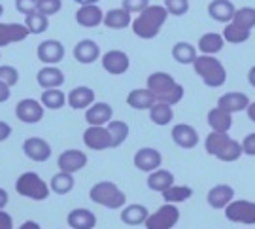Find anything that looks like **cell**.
Returning <instances> with one entry per match:
<instances>
[{
  "label": "cell",
  "mask_w": 255,
  "mask_h": 229,
  "mask_svg": "<svg viewBox=\"0 0 255 229\" xmlns=\"http://www.w3.org/2000/svg\"><path fill=\"white\" fill-rule=\"evenodd\" d=\"M248 83L255 89V64L248 70Z\"/></svg>",
  "instance_id": "obj_53"
},
{
  "label": "cell",
  "mask_w": 255,
  "mask_h": 229,
  "mask_svg": "<svg viewBox=\"0 0 255 229\" xmlns=\"http://www.w3.org/2000/svg\"><path fill=\"white\" fill-rule=\"evenodd\" d=\"M166 19H168V11L164 6H159V4L149 6L132 21V32L142 40H151L159 34Z\"/></svg>",
  "instance_id": "obj_3"
},
{
  "label": "cell",
  "mask_w": 255,
  "mask_h": 229,
  "mask_svg": "<svg viewBox=\"0 0 255 229\" xmlns=\"http://www.w3.org/2000/svg\"><path fill=\"white\" fill-rule=\"evenodd\" d=\"M242 152H244V156L255 157V133H250V135L244 137V140H242Z\"/></svg>",
  "instance_id": "obj_47"
},
{
  "label": "cell",
  "mask_w": 255,
  "mask_h": 229,
  "mask_svg": "<svg viewBox=\"0 0 255 229\" xmlns=\"http://www.w3.org/2000/svg\"><path fill=\"white\" fill-rule=\"evenodd\" d=\"M147 89L153 93L157 102H163L174 106L182 102L185 89L182 83H178L168 72H153L147 76Z\"/></svg>",
  "instance_id": "obj_1"
},
{
  "label": "cell",
  "mask_w": 255,
  "mask_h": 229,
  "mask_svg": "<svg viewBox=\"0 0 255 229\" xmlns=\"http://www.w3.org/2000/svg\"><path fill=\"white\" fill-rule=\"evenodd\" d=\"M83 144L95 152L108 150L112 148V135L106 127H87L83 133Z\"/></svg>",
  "instance_id": "obj_14"
},
{
  "label": "cell",
  "mask_w": 255,
  "mask_h": 229,
  "mask_svg": "<svg viewBox=\"0 0 255 229\" xmlns=\"http://www.w3.org/2000/svg\"><path fill=\"white\" fill-rule=\"evenodd\" d=\"M38 83L44 87V91L46 89H59L61 85L64 83V74L63 70H59L57 66H46V68H42L36 76Z\"/></svg>",
  "instance_id": "obj_31"
},
{
  "label": "cell",
  "mask_w": 255,
  "mask_h": 229,
  "mask_svg": "<svg viewBox=\"0 0 255 229\" xmlns=\"http://www.w3.org/2000/svg\"><path fill=\"white\" fill-rule=\"evenodd\" d=\"M121 8L127 9L128 13H138L140 15L144 9L149 8V0H123Z\"/></svg>",
  "instance_id": "obj_45"
},
{
  "label": "cell",
  "mask_w": 255,
  "mask_h": 229,
  "mask_svg": "<svg viewBox=\"0 0 255 229\" xmlns=\"http://www.w3.org/2000/svg\"><path fill=\"white\" fill-rule=\"evenodd\" d=\"M204 150L212 157H216L223 163H235L244 156L242 152V142H238L235 138L223 135V133H210L204 140Z\"/></svg>",
  "instance_id": "obj_2"
},
{
  "label": "cell",
  "mask_w": 255,
  "mask_h": 229,
  "mask_svg": "<svg viewBox=\"0 0 255 229\" xmlns=\"http://www.w3.org/2000/svg\"><path fill=\"white\" fill-rule=\"evenodd\" d=\"M250 36H252L250 30H244V28L237 27L235 23H229V25H225V28H223V40H225L227 44H244V42L250 40Z\"/></svg>",
  "instance_id": "obj_38"
},
{
  "label": "cell",
  "mask_w": 255,
  "mask_h": 229,
  "mask_svg": "<svg viewBox=\"0 0 255 229\" xmlns=\"http://www.w3.org/2000/svg\"><path fill=\"white\" fill-rule=\"evenodd\" d=\"M104 25L108 28H114V30H121V28H127L128 25H132V17L127 9L123 8L110 9L104 15Z\"/></svg>",
  "instance_id": "obj_33"
},
{
  "label": "cell",
  "mask_w": 255,
  "mask_h": 229,
  "mask_svg": "<svg viewBox=\"0 0 255 229\" xmlns=\"http://www.w3.org/2000/svg\"><path fill=\"white\" fill-rule=\"evenodd\" d=\"M68 104L74 110H89L95 104V91L85 85L74 87L72 91L68 93Z\"/></svg>",
  "instance_id": "obj_23"
},
{
  "label": "cell",
  "mask_w": 255,
  "mask_h": 229,
  "mask_svg": "<svg viewBox=\"0 0 255 229\" xmlns=\"http://www.w3.org/2000/svg\"><path fill=\"white\" fill-rule=\"evenodd\" d=\"M0 229H13V220L8 212L0 211Z\"/></svg>",
  "instance_id": "obj_48"
},
{
  "label": "cell",
  "mask_w": 255,
  "mask_h": 229,
  "mask_svg": "<svg viewBox=\"0 0 255 229\" xmlns=\"http://www.w3.org/2000/svg\"><path fill=\"white\" fill-rule=\"evenodd\" d=\"M30 34L27 25L21 23H0V47H6L13 42H23Z\"/></svg>",
  "instance_id": "obj_19"
},
{
  "label": "cell",
  "mask_w": 255,
  "mask_h": 229,
  "mask_svg": "<svg viewBox=\"0 0 255 229\" xmlns=\"http://www.w3.org/2000/svg\"><path fill=\"white\" fill-rule=\"evenodd\" d=\"M237 13V6L231 0H212L208 4V15L218 23H233Z\"/></svg>",
  "instance_id": "obj_20"
},
{
  "label": "cell",
  "mask_w": 255,
  "mask_h": 229,
  "mask_svg": "<svg viewBox=\"0 0 255 229\" xmlns=\"http://www.w3.org/2000/svg\"><path fill=\"white\" fill-rule=\"evenodd\" d=\"M191 197H193V188H189V186H176V184H174L170 190H166L163 193V201L166 205H178V203L187 201Z\"/></svg>",
  "instance_id": "obj_34"
},
{
  "label": "cell",
  "mask_w": 255,
  "mask_h": 229,
  "mask_svg": "<svg viewBox=\"0 0 255 229\" xmlns=\"http://www.w3.org/2000/svg\"><path fill=\"white\" fill-rule=\"evenodd\" d=\"M25 25H27V28L30 30V34H42V32H46V30H47L49 21H47V17L44 15V13L34 11V13L27 15V19H25Z\"/></svg>",
  "instance_id": "obj_41"
},
{
  "label": "cell",
  "mask_w": 255,
  "mask_h": 229,
  "mask_svg": "<svg viewBox=\"0 0 255 229\" xmlns=\"http://www.w3.org/2000/svg\"><path fill=\"white\" fill-rule=\"evenodd\" d=\"M170 137H172L174 144L178 148H183V150H193V148L199 146V131L195 127H191L189 123H178L174 125L172 131H170Z\"/></svg>",
  "instance_id": "obj_11"
},
{
  "label": "cell",
  "mask_w": 255,
  "mask_h": 229,
  "mask_svg": "<svg viewBox=\"0 0 255 229\" xmlns=\"http://www.w3.org/2000/svg\"><path fill=\"white\" fill-rule=\"evenodd\" d=\"M164 8L168 11V15L182 17L189 11V0H164Z\"/></svg>",
  "instance_id": "obj_42"
},
{
  "label": "cell",
  "mask_w": 255,
  "mask_h": 229,
  "mask_svg": "<svg viewBox=\"0 0 255 229\" xmlns=\"http://www.w3.org/2000/svg\"><path fill=\"white\" fill-rule=\"evenodd\" d=\"M9 99V87L0 82V102H6Z\"/></svg>",
  "instance_id": "obj_50"
},
{
  "label": "cell",
  "mask_w": 255,
  "mask_h": 229,
  "mask_svg": "<svg viewBox=\"0 0 255 229\" xmlns=\"http://www.w3.org/2000/svg\"><path fill=\"white\" fill-rule=\"evenodd\" d=\"M233 23L237 25V27L244 28V30H254L255 28V8H238L237 13H235V19H233Z\"/></svg>",
  "instance_id": "obj_40"
},
{
  "label": "cell",
  "mask_w": 255,
  "mask_h": 229,
  "mask_svg": "<svg viewBox=\"0 0 255 229\" xmlns=\"http://www.w3.org/2000/svg\"><path fill=\"white\" fill-rule=\"evenodd\" d=\"M180 222V209L176 205H166L159 207L155 212L149 214L146 222V229H172Z\"/></svg>",
  "instance_id": "obj_7"
},
{
  "label": "cell",
  "mask_w": 255,
  "mask_h": 229,
  "mask_svg": "<svg viewBox=\"0 0 255 229\" xmlns=\"http://www.w3.org/2000/svg\"><path fill=\"white\" fill-rule=\"evenodd\" d=\"M172 59L180 64H195L199 59V49L189 42H178L172 46Z\"/></svg>",
  "instance_id": "obj_32"
},
{
  "label": "cell",
  "mask_w": 255,
  "mask_h": 229,
  "mask_svg": "<svg viewBox=\"0 0 255 229\" xmlns=\"http://www.w3.org/2000/svg\"><path fill=\"white\" fill-rule=\"evenodd\" d=\"M11 135V127H9L6 121H0V142L6 140Z\"/></svg>",
  "instance_id": "obj_49"
},
{
  "label": "cell",
  "mask_w": 255,
  "mask_h": 229,
  "mask_svg": "<svg viewBox=\"0 0 255 229\" xmlns=\"http://www.w3.org/2000/svg\"><path fill=\"white\" fill-rule=\"evenodd\" d=\"M132 163H134V167H136L138 171L151 174L161 169L163 156L155 148H140L136 154H134V157H132Z\"/></svg>",
  "instance_id": "obj_9"
},
{
  "label": "cell",
  "mask_w": 255,
  "mask_h": 229,
  "mask_svg": "<svg viewBox=\"0 0 255 229\" xmlns=\"http://www.w3.org/2000/svg\"><path fill=\"white\" fill-rule=\"evenodd\" d=\"M64 102H68V95H64L61 89H46L42 93V106H46L49 110L63 108Z\"/></svg>",
  "instance_id": "obj_36"
},
{
  "label": "cell",
  "mask_w": 255,
  "mask_h": 229,
  "mask_svg": "<svg viewBox=\"0 0 255 229\" xmlns=\"http://www.w3.org/2000/svg\"><path fill=\"white\" fill-rule=\"evenodd\" d=\"M193 70L201 76V80L204 85L208 87H221L223 83L227 82V70L223 63L219 61L218 57L212 55H199V59L193 64Z\"/></svg>",
  "instance_id": "obj_5"
},
{
  "label": "cell",
  "mask_w": 255,
  "mask_h": 229,
  "mask_svg": "<svg viewBox=\"0 0 255 229\" xmlns=\"http://www.w3.org/2000/svg\"><path fill=\"white\" fill-rule=\"evenodd\" d=\"M23 152L28 159L36 161V163H44L51 156V146L47 144L44 138L40 137H30L23 142Z\"/></svg>",
  "instance_id": "obj_17"
},
{
  "label": "cell",
  "mask_w": 255,
  "mask_h": 229,
  "mask_svg": "<svg viewBox=\"0 0 255 229\" xmlns=\"http://www.w3.org/2000/svg\"><path fill=\"white\" fill-rule=\"evenodd\" d=\"M233 201H235V188L229 184H216L214 188H210L206 195V203L214 211H225Z\"/></svg>",
  "instance_id": "obj_10"
},
{
  "label": "cell",
  "mask_w": 255,
  "mask_h": 229,
  "mask_svg": "<svg viewBox=\"0 0 255 229\" xmlns=\"http://www.w3.org/2000/svg\"><path fill=\"white\" fill-rule=\"evenodd\" d=\"M51 192H55L57 195H66V193L72 192L74 188V176L66 173H57L51 178V184H49Z\"/></svg>",
  "instance_id": "obj_39"
},
{
  "label": "cell",
  "mask_w": 255,
  "mask_h": 229,
  "mask_svg": "<svg viewBox=\"0 0 255 229\" xmlns=\"http://www.w3.org/2000/svg\"><path fill=\"white\" fill-rule=\"evenodd\" d=\"M104 15L106 13H102V9L97 4H89V6H82V8L76 11V21L82 27L95 28L99 27L101 23H104Z\"/></svg>",
  "instance_id": "obj_24"
},
{
  "label": "cell",
  "mask_w": 255,
  "mask_h": 229,
  "mask_svg": "<svg viewBox=\"0 0 255 229\" xmlns=\"http://www.w3.org/2000/svg\"><path fill=\"white\" fill-rule=\"evenodd\" d=\"M15 9L23 15H30L38 11V0H15Z\"/></svg>",
  "instance_id": "obj_46"
},
{
  "label": "cell",
  "mask_w": 255,
  "mask_h": 229,
  "mask_svg": "<svg viewBox=\"0 0 255 229\" xmlns=\"http://www.w3.org/2000/svg\"><path fill=\"white\" fill-rule=\"evenodd\" d=\"M57 165L61 169V173L72 174L82 171L83 167L87 165V156L82 150H64L63 154L57 159Z\"/></svg>",
  "instance_id": "obj_16"
},
{
  "label": "cell",
  "mask_w": 255,
  "mask_h": 229,
  "mask_svg": "<svg viewBox=\"0 0 255 229\" xmlns=\"http://www.w3.org/2000/svg\"><path fill=\"white\" fill-rule=\"evenodd\" d=\"M174 186V174L166 169H159L155 173L147 174V188L151 192H157L163 195L166 190H170Z\"/></svg>",
  "instance_id": "obj_29"
},
{
  "label": "cell",
  "mask_w": 255,
  "mask_h": 229,
  "mask_svg": "<svg viewBox=\"0 0 255 229\" xmlns=\"http://www.w3.org/2000/svg\"><path fill=\"white\" fill-rule=\"evenodd\" d=\"M102 66L104 70L110 72L112 76H121L128 70L130 66V61H128V55L121 49H110L102 55Z\"/></svg>",
  "instance_id": "obj_12"
},
{
  "label": "cell",
  "mask_w": 255,
  "mask_h": 229,
  "mask_svg": "<svg viewBox=\"0 0 255 229\" xmlns=\"http://www.w3.org/2000/svg\"><path fill=\"white\" fill-rule=\"evenodd\" d=\"M49 186H47L36 173H23L15 182V192L21 197H27L32 201H44L49 195Z\"/></svg>",
  "instance_id": "obj_6"
},
{
  "label": "cell",
  "mask_w": 255,
  "mask_h": 229,
  "mask_svg": "<svg viewBox=\"0 0 255 229\" xmlns=\"http://www.w3.org/2000/svg\"><path fill=\"white\" fill-rule=\"evenodd\" d=\"M89 197L93 203L106 207L110 211H118V209H125L127 203V195L118 188V184L110 182V180H102L97 182L89 190Z\"/></svg>",
  "instance_id": "obj_4"
},
{
  "label": "cell",
  "mask_w": 255,
  "mask_h": 229,
  "mask_svg": "<svg viewBox=\"0 0 255 229\" xmlns=\"http://www.w3.org/2000/svg\"><path fill=\"white\" fill-rule=\"evenodd\" d=\"M101 57V47L95 40L85 38L74 46V59L82 64H91Z\"/></svg>",
  "instance_id": "obj_21"
},
{
  "label": "cell",
  "mask_w": 255,
  "mask_h": 229,
  "mask_svg": "<svg viewBox=\"0 0 255 229\" xmlns=\"http://www.w3.org/2000/svg\"><path fill=\"white\" fill-rule=\"evenodd\" d=\"M110 135H112V148H119L128 137V125L125 121H119V119H112L108 123Z\"/></svg>",
  "instance_id": "obj_37"
},
{
  "label": "cell",
  "mask_w": 255,
  "mask_h": 229,
  "mask_svg": "<svg viewBox=\"0 0 255 229\" xmlns=\"http://www.w3.org/2000/svg\"><path fill=\"white\" fill-rule=\"evenodd\" d=\"M114 110L108 102H95L89 110L85 112V121L91 125V127H102L112 121Z\"/></svg>",
  "instance_id": "obj_22"
},
{
  "label": "cell",
  "mask_w": 255,
  "mask_h": 229,
  "mask_svg": "<svg viewBox=\"0 0 255 229\" xmlns=\"http://www.w3.org/2000/svg\"><path fill=\"white\" fill-rule=\"evenodd\" d=\"M246 116H248V119H250V121H254V123H255V101L252 102L250 106H248Z\"/></svg>",
  "instance_id": "obj_52"
},
{
  "label": "cell",
  "mask_w": 255,
  "mask_h": 229,
  "mask_svg": "<svg viewBox=\"0 0 255 229\" xmlns=\"http://www.w3.org/2000/svg\"><path fill=\"white\" fill-rule=\"evenodd\" d=\"M19 229H42V228H40V224H38V222L28 220V222H25Z\"/></svg>",
  "instance_id": "obj_54"
},
{
  "label": "cell",
  "mask_w": 255,
  "mask_h": 229,
  "mask_svg": "<svg viewBox=\"0 0 255 229\" xmlns=\"http://www.w3.org/2000/svg\"><path fill=\"white\" fill-rule=\"evenodd\" d=\"M121 222L125 224V226H146L147 218H149V212L144 205H138V203H132V205H127L123 211H121Z\"/></svg>",
  "instance_id": "obj_26"
},
{
  "label": "cell",
  "mask_w": 255,
  "mask_h": 229,
  "mask_svg": "<svg viewBox=\"0 0 255 229\" xmlns=\"http://www.w3.org/2000/svg\"><path fill=\"white\" fill-rule=\"evenodd\" d=\"M74 2H78V4H82V6H89V4H97L99 0H74Z\"/></svg>",
  "instance_id": "obj_55"
},
{
  "label": "cell",
  "mask_w": 255,
  "mask_h": 229,
  "mask_svg": "<svg viewBox=\"0 0 255 229\" xmlns=\"http://www.w3.org/2000/svg\"><path fill=\"white\" fill-rule=\"evenodd\" d=\"M61 8H63L61 0H38V11L44 13L46 17L55 15L57 11H61Z\"/></svg>",
  "instance_id": "obj_44"
},
{
  "label": "cell",
  "mask_w": 255,
  "mask_h": 229,
  "mask_svg": "<svg viewBox=\"0 0 255 229\" xmlns=\"http://www.w3.org/2000/svg\"><path fill=\"white\" fill-rule=\"evenodd\" d=\"M149 119L153 121L155 125H159V127H164V125L172 123V119H174L172 106L163 104V102H157L153 108L149 110Z\"/></svg>",
  "instance_id": "obj_35"
},
{
  "label": "cell",
  "mask_w": 255,
  "mask_h": 229,
  "mask_svg": "<svg viewBox=\"0 0 255 229\" xmlns=\"http://www.w3.org/2000/svg\"><path fill=\"white\" fill-rule=\"evenodd\" d=\"M0 82L6 83L8 87L11 85H15L19 82V72L15 66H9V64H4V66H0Z\"/></svg>",
  "instance_id": "obj_43"
},
{
  "label": "cell",
  "mask_w": 255,
  "mask_h": 229,
  "mask_svg": "<svg viewBox=\"0 0 255 229\" xmlns=\"http://www.w3.org/2000/svg\"><path fill=\"white\" fill-rule=\"evenodd\" d=\"M206 121H208L212 133H223V135H227L229 131H231V127H233V116L227 114V112H223L218 106L208 110Z\"/></svg>",
  "instance_id": "obj_27"
},
{
  "label": "cell",
  "mask_w": 255,
  "mask_h": 229,
  "mask_svg": "<svg viewBox=\"0 0 255 229\" xmlns=\"http://www.w3.org/2000/svg\"><path fill=\"white\" fill-rule=\"evenodd\" d=\"M6 205H8V192L0 188V211H2Z\"/></svg>",
  "instance_id": "obj_51"
},
{
  "label": "cell",
  "mask_w": 255,
  "mask_h": 229,
  "mask_svg": "<svg viewBox=\"0 0 255 229\" xmlns=\"http://www.w3.org/2000/svg\"><path fill=\"white\" fill-rule=\"evenodd\" d=\"M250 104H252L250 97H248L246 93H240V91L223 93V95L218 99V108H221V110L231 114V116L237 114V112L248 110Z\"/></svg>",
  "instance_id": "obj_13"
},
{
  "label": "cell",
  "mask_w": 255,
  "mask_h": 229,
  "mask_svg": "<svg viewBox=\"0 0 255 229\" xmlns=\"http://www.w3.org/2000/svg\"><path fill=\"white\" fill-rule=\"evenodd\" d=\"M225 218L233 224L254 226L255 224V201L237 199L225 209Z\"/></svg>",
  "instance_id": "obj_8"
},
{
  "label": "cell",
  "mask_w": 255,
  "mask_h": 229,
  "mask_svg": "<svg viewBox=\"0 0 255 229\" xmlns=\"http://www.w3.org/2000/svg\"><path fill=\"white\" fill-rule=\"evenodd\" d=\"M15 116L23 123H38L44 118V106L34 99H23L15 106Z\"/></svg>",
  "instance_id": "obj_15"
},
{
  "label": "cell",
  "mask_w": 255,
  "mask_h": 229,
  "mask_svg": "<svg viewBox=\"0 0 255 229\" xmlns=\"http://www.w3.org/2000/svg\"><path fill=\"white\" fill-rule=\"evenodd\" d=\"M225 46V40H223V34H219V32H206V34H202L199 38V51H201L202 55H212L216 57V53H219L221 49Z\"/></svg>",
  "instance_id": "obj_30"
},
{
  "label": "cell",
  "mask_w": 255,
  "mask_h": 229,
  "mask_svg": "<svg viewBox=\"0 0 255 229\" xmlns=\"http://www.w3.org/2000/svg\"><path fill=\"white\" fill-rule=\"evenodd\" d=\"M38 59L46 64H57L64 59V46L59 40H44L36 49Z\"/></svg>",
  "instance_id": "obj_18"
},
{
  "label": "cell",
  "mask_w": 255,
  "mask_h": 229,
  "mask_svg": "<svg viewBox=\"0 0 255 229\" xmlns=\"http://www.w3.org/2000/svg\"><path fill=\"white\" fill-rule=\"evenodd\" d=\"M2 11H4V8H2V4H0V17H2Z\"/></svg>",
  "instance_id": "obj_56"
},
{
  "label": "cell",
  "mask_w": 255,
  "mask_h": 229,
  "mask_svg": "<svg viewBox=\"0 0 255 229\" xmlns=\"http://www.w3.org/2000/svg\"><path fill=\"white\" fill-rule=\"evenodd\" d=\"M66 222L70 229H95L97 228V216L89 209H74L68 212Z\"/></svg>",
  "instance_id": "obj_25"
},
{
  "label": "cell",
  "mask_w": 255,
  "mask_h": 229,
  "mask_svg": "<svg viewBox=\"0 0 255 229\" xmlns=\"http://www.w3.org/2000/svg\"><path fill=\"white\" fill-rule=\"evenodd\" d=\"M127 104L134 110H151L157 104V99L147 87L146 89H132L127 95Z\"/></svg>",
  "instance_id": "obj_28"
}]
</instances>
